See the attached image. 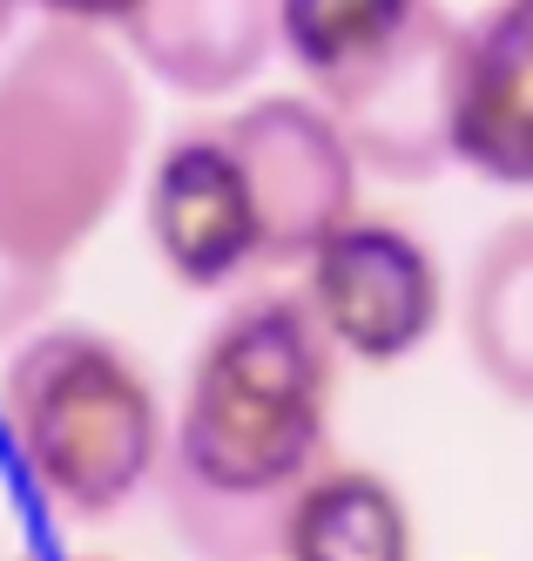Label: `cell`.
I'll use <instances>...</instances> for the list:
<instances>
[{
	"instance_id": "obj_1",
	"label": "cell",
	"mask_w": 533,
	"mask_h": 561,
	"mask_svg": "<svg viewBox=\"0 0 533 561\" xmlns=\"http://www.w3.org/2000/svg\"><path fill=\"white\" fill-rule=\"evenodd\" d=\"M338 352L298 291H243L196 339L155 494L196 561H277L298 488L332 460Z\"/></svg>"
},
{
	"instance_id": "obj_2",
	"label": "cell",
	"mask_w": 533,
	"mask_h": 561,
	"mask_svg": "<svg viewBox=\"0 0 533 561\" xmlns=\"http://www.w3.org/2000/svg\"><path fill=\"white\" fill-rule=\"evenodd\" d=\"M142 156V89L102 34L40 21L0 61V244L68 271Z\"/></svg>"
},
{
	"instance_id": "obj_3",
	"label": "cell",
	"mask_w": 533,
	"mask_h": 561,
	"mask_svg": "<svg viewBox=\"0 0 533 561\" xmlns=\"http://www.w3.org/2000/svg\"><path fill=\"white\" fill-rule=\"evenodd\" d=\"M0 439L48 514L108 520L155 488L170 407L115 332L40 325L0 366Z\"/></svg>"
},
{
	"instance_id": "obj_4",
	"label": "cell",
	"mask_w": 533,
	"mask_h": 561,
	"mask_svg": "<svg viewBox=\"0 0 533 561\" xmlns=\"http://www.w3.org/2000/svg\"><path fill=\"white\" fill-rule=\"evenodd\" d=\"M460 21L445 0H277V48L338 123L358 170L432 183L445 163V68Z\"/></svg>"
},
{
	"instance_id": "obj_5",
	"label": "cell",
	"mask_w": 533,
	"mask_h": 561,
	"mask_svg": "<svg viewBox=\"0 0 533 561\" xmlns=\"http://www.w3.org/2000/svg\"><path fill=\"white\" fill-rule=\"evenodd\" d=\"M298 305L338 358L385 373L445 325V271L413 224L385 210H351L304 257Z\"/></svg>"
},
{
	"instance_id": "obj_6",
	"label": "cell",
	"mask_w": 533,
	"mask_h": 561,
	"mask_svg": "<svg viewBox=\"0 0 533 561\" xmlns=\"http://www.w3.org/2000/svg\"><path fill=\"white\" fill-rule=\"evenodd\" d=\"M230 149L251 183L264 264H304L358 210V156L311 95H257L223 115Z\"/></svg>"
},
{
	"instance_id": "obj_7",
	"label": "cell",
	"mask_w": 533,
	"mask_h": 561,
	"mask_svg": "<svg viewBox=\"0 0 533 561\" xmlns=\"http://www.w3.org/2000/svg\"><path fill=\"white\" fill-rule=\"evenodd\" d=\"M142 230L155 264L183 291H223L264 264V230L223 115L189 123L155 149V170L142 183Z\"/></svg>"
},
{
	"instance_id": "obj_8",
	"label": "cell",
	"mask_w": 533,
	"mask_h": 561,
	"mask_svg": "<svg viewBox=\"0 0 533 561\" xmlns=\"http://www.w3.org/2000/svg\"><path fill=\"white\" fill-rule=\"evenodd\" d=\"M445 163L533 190V0H494L460 21L445 68Z\"/></svg>"
},
{
	"instance_id": "obj_9",
	"label": "cell",
	"mask_w": 533,
	"mask_h": 561,
	"mask_svg": "<svg viewBox=\"0 0 533 561\" xmlns=\"http://www.w3.org/2000/svg\"><path fill=\"white\" fill-rule=\"evenodd\" d=\"M121 48L189 102L236 95L277 55V0H142L121 27Z\"/></svg>"
},
{
	"instance_id": "obj_10",
	"label": "cell",
	"mask_w": 533,
	"mask_h": 561,
	"mask_svg": "<svg viewBox=\"0 0 533 561\" xmlns=\"http://www.w3.org/2000/svg\"><path fill=\"white\" fill-rule=\"evenodd\" d=\"M460 339L473 373L533 413V210L479 237L460 285Z\"/></svg>"
},
{
	"instance_id": "obj_11",
	"label": "cell",
	"mask_w": 533,
	"mask_h": 561,
	"mask_svg": "<svg viewBox=\"0 0 533 561\" xmlns=\"http://www.w3.org/2000/svg\"><path fill=\"white\" fill-rule=\"evenodd\" d=\"M277 561H419L413 507L379 467L324 460L283 514Z\"/></svg>"
},
{
	"instance_id": "obj_12",
	"label": "cell",
	"mask_w": 533,
	"mask_h": 561,
	"mask_svg": "<svg viewBox=\"0 0 533 561\" xmlns=\"http://www.w3.org/2000/svg\"><path fill=\"white\" fill-rule=\"evenodd\" d=\"M55 298H61V271H48V264H34V257L0 244V345L48 325Z\"/></svg>"
},
{
	"instance_id": "obj_13",
	"label": "cell",
	"mask_w": 533,
	"mask_h": 561,
	"mask_svg": "<svg viewBox=\"0 0 533 561\" xmlns=\"http://www.w3.org/2000/svg\"><path fill=\"white\" fill-rule=\"evenodd\" d=\"M21 8H40V21H55V27L102 34V27H129L142 0H21Z\"/></svg>"
},
{
	"instance_id": "obj_14",
	"label": "cell",
	"mask_w": 533,
	"mask_h": 561,
	"mask_svg": "<svg viewBox=\"0 0 533 561\" xmlns=\"http://www.w3.org/2000/svg\"><path fill=\"white\" fill-rule=\"evenodd\" d=\"M14 14H21V0H0V48L14 42Z\"/></svg>"
},
{
	"instance_id": "obj_15",
	"label": "cell",
	"mask_w": 533,
	"mask_h": 561,
	"mask_svg": "<svg viewBox=\"0 0 533 561\" xmlns=\"http://www.w3.org/2000/svg\"><path fill=\"white\" fill-rule=\"evenodd\" d=\"M21 561H34V554H21ZM74 561H102V554H74Z\"/></svg>"
}]
</instances>
